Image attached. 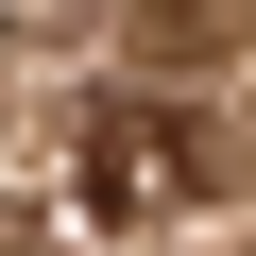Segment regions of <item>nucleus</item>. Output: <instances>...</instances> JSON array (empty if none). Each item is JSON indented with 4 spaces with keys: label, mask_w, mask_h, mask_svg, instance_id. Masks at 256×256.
<instances>
[{
    "label": "nucleus",
    "mask_w": 256,
    "mask_h": 256,
    "mask_svg": "<svg viewBox=\"0 0 256 256\" xmlns=\"http://www.w3.org/2000/svg\"><path fill=\"white\" fill-rule=\"evenodd\" d=\"M68 188H86L102 222H154V205H188V188H205V154H188V120H154V102H102Z\"/></svg>",
    "instance_id": "obj_1"
}]
</instances>
